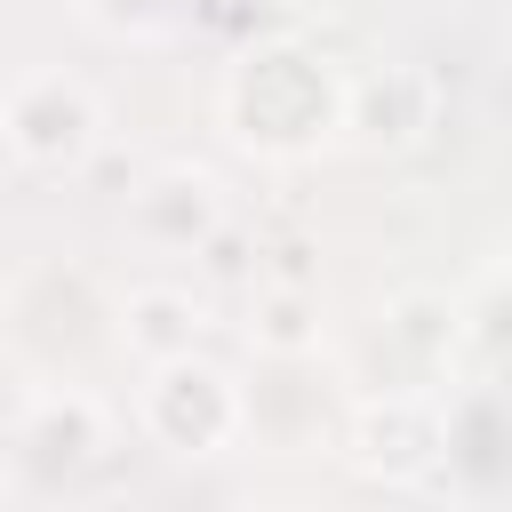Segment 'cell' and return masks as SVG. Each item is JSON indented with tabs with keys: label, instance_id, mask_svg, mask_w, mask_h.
I'll return each instance as SVG.
<instances>
[{
	"label": "cell",
	"instance_id": "1",
	"mask_svg": "<svg viewBox=\"0 0 512 512\" xmlns=\"http://www.w3.org/2000/svg\"><path fill=\"white\" fill-rule=\"evenodd\" d=\"M216 112H224V128L248 152H264V160H312L320 144L344 136V80L304 40H264V48H248L224 72Z\"/></svg>",
	"mask_w": 512,
	"mask_h": 512
},
{
	"label": "cell",
	"instance_id": "2",
	"mask_svg": "<svg viewBox=\"0 0 512 512\" xmlns=\"http://www.w3.org/2000/svg\"><path fill=\"white\" fill-rule=\"evenodd\" d=\"M0 144L40 176H72L104 144V104L72 72H24L0 88Z\"/></svg>",
	"mask_w": 512,
	"mask_h": 512
},
{
	"label": "cell",
	"instance_id": "3",
	"mask_svg": "<svg viewBox=\"0 0 512 512\" xmlns=\"http://www.w3.org/2000/svg\"><path fill=\"white\" fill-rule=\"evenodd\" d=\"M128 216H136V232L160 240V248H200V240L224 224V184H216L208 168L176 160V168H152V176H144V192L128 200Z\"/></svg>",
	"mask_w": 512,
	"mask_h": 512
},
{
	"label": "cell",
	"instance_id": "4",
	"mask_svg": "<svg viewBox=\"0 0 512 512\" xmlns=\"http://www.w3.org/2000/svg\"><path fill=\"white\" fill-rule=\"evenodd\" d=\"M200 304L184 296V288H136L128 304H120V344L136 352V360H176V352H192L200 344Z\"/></svg>",
	"mask_w": 512,
	"mask_h": 512
},
{
	"label": "cell",
	"instance_id": "5",
	"mask_svg": "<svg viewBox=\"0 0 512 512\" xmlns=\"http://www.w3.org/2000/svg\"><path fill=\"white\" fill-rule=\"evenodd\" d=\"M296 312H304V296H264V328H256V336H264L272 352H304L320 328H296Z\"/></svg>",
	"mask_w": 512,
	"mask_h": 512
},
{
	"label": "cell",
	"instance_id": "6",
	"mask_svg": "<svg viewBox=\"0 0 512 512\" xmlns=\"http://www.w3.org/2000/svg\"><path fill=\"white\" fill-rule=\"evenodd\" d=\"M288 8H296V16H336L344 0H288Z\"/></svg>",
	"mask_w": 512,
	"mask_h": 512
}]
</instances>
